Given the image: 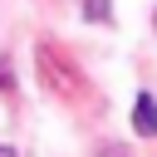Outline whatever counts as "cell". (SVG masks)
I'll return each mask as SVG.
<instances>
[{
  "instance_id": "cell-2",
  "label": "cell",
  "mask_w": 157,
  "mask_h": 157,
  "mask_svg": "<svg viewBox=\"0 0 157 157\" xmlns=\"http://www.w3.org/2000/svg\"><path fill=\"white\" fill-rule=\"evenodd\" d=\"M83 20L103 25V20H108V0H83Z\"/></svg>"
},
{
  "instance_id": "cell-4",
  "label": "cell",
  "mask_w": 157,
  "mask_h": 157,
  "mask_svg": "<svg viewBox=\"0 0 157 157\" xmlns=\"http://www.w3.org/2000/svg\"><path fill=\"white\" fill-rule=\"evenodd\" d=\"M0 157H20V152H15V147H5V142H0Z\"/></svg>"
},
{
  "instance_id": "cell-1",
  "label": "cell",
  "mask_w": 157,
  "mask_h": 157,
  "mask_svg": "<svg viewBox=\"0 0 157 157\" xmlns=\"http://www.w3.org/2000/svg\"><path fill=\"white\" fill-rule=\"evenodd\" d=\"M132 132L137 137H157V98L152 93H137V103H132Z\"/></svg>"
},
{
  "instance_id": "cell-3",
  "label": "cell",
  "mask_w": 157,
  "mask_h": 157,
  "mask_svg": "<svg viewBox=\"0 0 157 157\" xmlns=\"http://www.w3.org/2000/svg\"><path fill=\"white\" fill-rule=\"evenodd\" d=\"M0 88H10V64H0Z\"/></svg>"
}]
</instances>
